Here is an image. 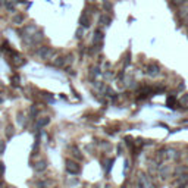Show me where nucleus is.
<instances>
[{"label":"nucleus","instance_id":"nucleus-1","mask_svg":"<svg viewBox=\"0 0 188 188\" xmlns=\"http://www.w3.org/2000/svg\"><path fill=\"white\" fill-rule=\"evenodd\" d=\"M37 53H38L43 59H51V57H54L56 50H53V49H50V47H41Z\"/></svg>","mask_w":188,"mask_h":188},{"label":"nucleus","instance_id":"nucleus-2","mask_svg":"<svg viewBox=\"0 0 188 188\" xmlns=\"http://www.w3.org/2000/svg\"><path fill=\"white\" fill-rule=\"evenodd\" d=\"M66 169H68L69 173H80V171H81L80 165H77L75 162H71V160L66 162Z\"/></svg>","mask_w":188,"mask_h":188},{"label":"nucleus","instance_id":"nucleus-3","mask_svg":"<svg viewBox=\"0 0 188 188\" xmlns=\"http://www.w3.org/2000/svg\"><path fill=\"white\" fill-rule=\"evenodd\" d=\"M46 168H47V163L44 162V160H40L38 163H35L34 165V169L37 172H43V171H46Z\"/></svg>","mask_w":188,"mask_h":188},{"label":"nucleus","instance_id":"nucleus-4","mask_svg":"<svg viewBox=\"0 0 188 188\" xmlns=\"http://www.w3.org/2000/svg\"><path fill=\"white\" fill-rule=\"evenodd\" d=\"M91 25V19L88 18L87 13H84L82 16H81V27H84V28H88Z\"/></svg>","mask_w":188,"mask_h":188},{"label":"nucleus","instance_id":"nucleus-5","mask_svg":"<svg viewBox=\"0 0 188 188\" xmlns=\"http://www.w3.org/2000/svg\"><path fill=\"white\" fill-rule=\"evenodd\" d=\"M138 188H149V182H147V179L144 178V175H141V176L138 178Z\"/></svg>","mask_w":188,"mask_h":188},{"label":"nucleus","instance_id":"nucleus-6","mask_svg":"<svg viewBox=\"0 0 188 188\" xmlns=\"http://www.w3.org/2000/svg\"><path fill=\"white\" fill-rule=\"evenodd\" d=\"M24 13H18V15H15V16L12 18V21H13V24H16V25H19V24H22L24 22Z\"/></svg>","mask_w":188,"mask_h":188},{"label":"nucleus","instance_id":"nucleus-7","mask_svg":"<svg viewBox=\"0 0 188 188\" xmlns=\"http://www.w3.org/2000/svg\"><path fill=\"white\" fill-rule=\"evenodd\" d=\"M102 40H103V34L100 31H96L94 37H93V43H102Z\"/></svg>","mask_w":188,"mask_h":188},{"label":"nucleus","instance_id":"nucleus-8","mask_svg":"<svg viewBox=\"0 0 188 188\" xmlns=\"http://www.w3.org/2000/svg\"><path fill=\"white\" fill-rule=\"evenodd\" d=\"M49 122H50V118H41V119L37 120V125L38 126H46Z\"/></svg>","mask_w":188,"mask_h":188},{"label":"nucleus","instance_id":"nucleus-9","mask_svg":"<svg viewBox=\"0 0 188 188\" xmlns=\"http://www.w3.org/2000/svg\"><path fill=\"white\" fill-rule=\"evenodd\" d=\"M99 22H100L102 25H109V24H110V18L106 16V15H102V16H100V21H99Z\"/></svg>","mask_w":188,"mask_h":188},{"label":"nucleus","instance_id":"nucleus-10","mask_svg":"<svg viewBox=\"0 0 188 188\" xmlns=\"http://www.w3.org/2000/svg\"><path fill=\"white\" fill-rule=\"evenodd\" d=\"M147 72H149L150 75H156V74L159 72V68H157L156 65H150V66H149V71H147Z\"/></svg>","mask_w":188,"mask_h":188},{"label":"nucleus","instance_id":"nucleus-11","mask_svg":"<svg viewBox=\"0 0 188 188\" xmlns=\"http://www.w3.org/2000/svg\"><path fill=\"white\" fill-rule=\"evenodd\" d=\"M75 34H77V38H82V37H84V30H82V27H80V28L77 30Z\"/></svg>","mask_w":188,"mask_h":188},{"label":"nucleus","instance_id":"nucleus-12","mask_svg":"<svg viewBox=\"0 0 188 188\" xmlns=\"http://www.w3.org/2000/svg\"><path fill=\"white\" fill-rule=\"evenodd\" d=\"M54 65H56V66H63V65H65V60H63V57H57V60L54 62Z\"/></svg>","mask_w":188,"mask_h":188},{"label":"nucleus","instance_id":"nucleus-13","mask_svg":"<svg viewBox=\"0 0 188 188\" xmlns=\"http://www.w3.org/2000/svg\"><path fill=\"white\" fill-rule=\"evenodd\" d=\"M12 135H13V126H10V125H9V126H7V137L10 138Z\"/></svg>","mask_w":188,"mask_h":188},{"label":"nucleus","instance_id":"nucleus-14","mask_svg":"<svg viewBox=\"0 0 188 188\" xmlns=\"http://www.w3.org/2000/svg\"><path fill=\"white\" fill-rule=\"evenodd\" d=\"M103 6H104V9H107V10H112V3H109V1H104V3H103Z\"/></svg>","mask_w":188,"mask_h":188},{"label":"nucleus","instance_id":"nucleus-15","mask_svg":"<svg viewBox=\"0 0 188 188\" xmlns=\"http://www.w3.org/2000/svg\"><path fill=\"white\" fill-rule=\"evenodd\" d=\"M3 172H4V165L0 163V175H3Z\"/></svg>","mask_w":188,"mask_h":188},{"label":"nucleus","instance_id":"nucleus-16","mask_svg":"<svg viewBox=\"0 0 188 188\" xmlns=\"http://www.w3.org/2000/svg\"><path fill=\"white\" fill-rule=\"evenodd\" d=\"M18 81H19V77H18V75H15V77H13V82H15V84H18Z\"/></svg>","mask_w":188,"mask_h":188},{"label":"nucleus","instance_id":"nucleus-17","mask_svg":"<svg viewBox=\"0 0 188 188\" xmlns=\"http://www.w3.org/2000/svg\"><path fill=\"white\" fill-rule=\"evenodd\" d=\"M4 150V143H0V152Z\"/></svg>","mask_w":188,"mask_h":188},{"label":"nucleus","instance_id":"nucleus-18","mask_svg":"<svg viewBox=\"0 0 188 188\" xmlns=\"http://www.w3.org/2000/svg\"><path fill=\"white\" fill-rule=\"evenodd\" d=\"M88 1H93V0H88Z\"/></svg>","mask_w":188,"mask_h":188}]
</instances>
